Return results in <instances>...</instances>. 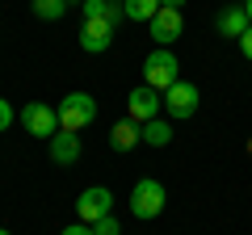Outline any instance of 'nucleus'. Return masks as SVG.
I'll use <instances>...</instances> for the list:
<instances>
[{"instance_id": "obj_1", "label": "nucleus", "mask_w": 252, "mask_h": 235, "mask_svg": "<svg viewBox=\"0 0 252 235\" xmlns=\"http://www.w3.org/2000/svg\"><path fill=\"white\" fill-rule=\"evenodd\" d=\"M177 80H181V63H177V55L164 51V46H156V51L143 59V84H147V88H156V92H168Z\"/></svg>"}, {"instance_id": "obj_2", "label": "nucleus", "mask_w": 252, "mask_h": 235, "mask_svg": "<svg viewBox=\"0 0 252 235\" xmlns=\"http://www.w3.org/2000/svg\"><path fill=\"white\" fill-rule=\"evenodd\" d=\"M55 114H59V126H63V130L80 135L84 126H93V122H97V101H93L89 92H67V97H63V105L55 109Z\"/></svg>"}, {"instance_id": "obj_3", "label": "nucleus", "mask_w": 252, "mask_h": 235, "mask_svg": "<svg viewBox=\"0 0 252 235\" xmlns=\"http://www.w3.org/2000/svg\"><path fill=\"white\" fill-rule=\"evenodd\" d=\"M164 185L156 181V176H143V181H135V189H130V214L139 218V223H147V218H156L164 210Z\"/></svg>"}, {"instance_id": "obj_4", "label": "nucleus", "mask_w": 252, "mask_h": 235, "mask_svg": "<svg viewBox=\"0 0 252 235\" xmlns=\"http://www.w3.org/2000/svg\"><path fill=\"white\" fill-rule=\"evenodd\" d=\"M198 105H202V92H198V84H189V80H177L168 92H164V114H168V122L193 118Z\"/></svg>"}, {"instance_id": "obj_5", "label": "nucleus", "mask_w": 252, "mask_h": 235, "mask_svg": "<svg viewBox=\"0 0 252 235\" xmlns=\"http://www.w3.org/2000/svg\"><path fill=\"white\" fill-rule=\"evenodd\" d=\"M105 214H114V193L105 189V185H89V189L76 198V218L80 223H101Z\"/></svg>"}, {"instance_id": "obj_6", "label": "nucleus", "mask_w": 252, "mask_h": 235, "mask_svg": "<svg viewBox=\"0 0 252 235\" xmlns=\"http://www.w3.org/2000/svg\"><path fill=\"white\" fill-rule=\"evenodd\" d=\"M21 122H26V130L30 135H38V139H46V143H51L55 135H59V114H55L51 105H42V101H30L26 109H21Z\"/></svg>"}, {"instance_id": "obj_7", "label": "nucleus", "mask_w": 252, "mask_h": 235, "mask_svg": "<svg viewBox=\"0 0 252 235\" xmlns=\"http://www.w3.org/2000/svg\"><path fill=\"white\" fill-rule=\"evenodd\" d=\"M164 109V92L147 88V84H139V88H130V97H126V114H130V122H152V118H160Z\"/></svg>"}, {"instance_id": "obj_8", "label": "nucleus", "mask_w": 252, "mask_h": 235, "mask_svg": "<svg viewBox=\"0 0 252 235\" xmlns=\"http://www.w3.org/2000/svg\"><path fill=\"white\" fill-rule=\"evenodd\" d=\"M147 29H152L156 46H164V51H168V46L185 34V17H181V9H160L152 21H147Z\"/></svg>"}, {"instance_id": "obj_9", "label": "nucleus", "mask_w": 252, "mask_h": 235, "mask_svg": "<svg viewBox=\"0 0 252 235\" xmlns=\"http://www.w3.org/2000/svg\"><path fill=\"white\" fill-rule=\"evenodd\" d=\"M114 34H118V26H109V21H80V51H89V55H101V51H109L114 46Z\"/></svg>"}, {"instance_id": "obj_10", "label": "nucleus", "mask_w": 252, "mask_h": 235, "mask_svg": "<svg viewBox=\"0 0 252 235\" xmlns=\"http://www.w3.org/2000/svg\"><path fill=\"white\" fill-rule=\"evenodd\" d=\"M46 151H51L55 164H76L80 151H84V143H80V135H72V130H59V135L46 143Z\"/></svg>"}, {"instance_id": "obj_11", "label": "nucleus", "mask_w": 252, "mask_h": 235, "mask_svg": "<svg viewBox=\"0 0 252 235\" xmlns=\"http://www.w3.org/2000/svg\"><path fill=\"white\" fill-rule=\"evenodd\" d=\"M80 17L84 21H109V26H118V21L126 17L122 13V0H80Z\"/></svg>"}, {"instance_id": "obj_12", "label": "nucleus", "mask_w": 252, "mask_h": 235, "mask_svg": "<svg viewBox=\"0 0 252 235\" xmlns=\"http://www.w3.org/2000/svg\"><path fill=\"white\" fill-rule=\"evenodd\" d=\"M219 34L223 38H235V42H240V34L244 29H248V13H244V4H227L223 13H219Z\"/></svg>"}, {"instance_id": "obj_13", "label": "nucleus", "mask_w": 252, "mask_h": 235, "mask_svg": "<svg viewBox=\"0 0 252 235\" xmlns=\"http://www.w3.org/2000/svg\"><path fill=\"white\" fill-rule=\"evenodd\" d=\"M109 143H114L118 151H130V147H139V143H143V126L126 118V122H118V126L109 130Z\"/></svg>"}, {"instance_id": "obj_14", "label": "nucleus", "mask_w": 252, "mask_h": 235, "mask_svg": "<svg viewBox=\"0 0 252 235\" xmlns=\"http://www.w3.org/2000/svg\"><path fill=\"white\" fill-rule=\"evenodd\" d=\"M143 143H147V147H168V143H172V122H164V118L143 122Z\"/></svg>"}, {"instance_id": "obj_15", "label": "nucleus", "mask_w": 252, "mask_h": 235, "mask_svg": "<svg viewBox=\"0 0 252 235\" xmlns=\"http://www.w3.org/2000/svg\"><path fill=\"white\" fill-rule=\"evenodd\" d=\"M160 9H164L160 0H122V13H126L130 21H152Z\"/></svg>"}, {"instance_id": "obj_16", "label": "nucleus", "mask_w": 252, "mask_h": 235, "mask_svg": "<svg viewBox=\"0 0 252 235\" xmlns=\"http://www.w3.org/2000/svg\"><path fill=\"white\" fill-rule=\"evenodd\" d=\"M30 9H34V17H42V21H59L63 13H67V0H34Z\"/></svg>"}, {"instance_id": "obj_17", "label": "nucleus", "mask_w": 252, "mask_h": 235, "mask_svg": "<svg viewBox=\"0 0 252 235\" xmlns=\"http://www.w3.org/2000/svg\"><path fill=\"white\" fill-rule=\"evenodd\" d=\"M93 231H97V235H122V227H118L114 214H105L101 223H93Z\"/></svg>"}, {"instance_id": "obj_18", "label": "nucleus", "mask_w": 252, "mask_h": 235, "mask_svg": "<svg viewBox=\"0 0 252 235\" xmlns=\"http://www.w3.org/2000/svg\"><path fill=\"white\" fill-rule=\"evenodd\" d=\"M59 235H97V231H93L89 223H80V218H76V223H67V227H63Z\"/></svg>"}, {"instance_id": "obj_19", "label": "nucleus", "mask_w": 252, "mask_h": 235, "mask_svg": "<svg viewBox=\"0 0 252 235\" xmlns=\"http://www.w3.org/2000/svg\"><path fill=\"white\" fill-rule=\"evenodd\" d=\"M13 118H17V114H13V105L0 97V130H9V126H13Z\"/></svg>"}, {"instance_id": "obj_20", "label": "nucleus", "mask_w": 252, "mask_h": 235, "mask_svg": "<svg viewBox=\"0 0 252 235\" xmlns=\"http://www.w3.org/2000/svg\"><path fill=\"white\" fill-rule=\"evenodd\" d=\"M240 51H244V59L252 63V26L244 29V34H240Z\"/></svg>"}, {"instance_id": "obj_21", "label": "nucleus", "mask_w": 252, "mask_h": 235, "mask_svg": "<svg viewBox=\"0 0 252 235\" xmlns=\"http://www.w3.org/2000/svg\"><path fill=\"white\" fill-rule=\"evenodd\" d=\"M164 9H181V4H185V0H160Z\"/></svg>"}, {"instance_id": "obj_22", "label": "nucleus", "mask_w": 252, "mask_h": 235, "mask_svg": "<svg viewBox=\"0 0 252 235\" xmlns=\"http://www.w3.org/2000/svg\"><path fill=\"white\" fill-rule=\"evenodd\" d=\"M244 13H248V26H252V0H244Z\"/></svg>"}, {"instance_id": "obj_23", "label": "nucleus", "mask_w": 252, "mask_h": 235, "mask_svg": "<svg viewBox=\"0 0 252 235\" xmlns=\"http://www.w3.org/2000/svg\"><path fill=\"white\" fill-rule=\"evenodd\" d=\"M0 235H9V231H4V227H0Z\"/></svg>"}, {"instance_id": "obj_24", "label": "nucleus", "mask_w": 252, "mask_h": 235, "mask_svg": "<svg viewBox=\"0 0 252 235\" xmlns=\"http://www.w3.org/2000/svg\"><path fill=\"white\" fill-rule=\"evenodd\" d=\"M67 4H72V0H67Z\"/></svg>"}]
</instances>
